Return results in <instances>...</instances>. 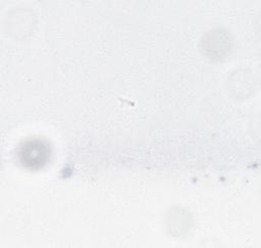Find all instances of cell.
Wrapping results in <instances>:
<instances>
[{"mask_svg": "<svg viewBox=\"0 0 261 248\" xmlns=\"http://www.w3.org/2000/svg\"><path fill=\"white\" fill-rule=\"evenodd\" d=\"M19 163L27 169H40L50 158L49 145L40 139H29L17 149Z\"/></svg>", "mask_w": 261, "mask_h": 248, "instance_id": "cell-1", "label": "cell"}]
</instances>
